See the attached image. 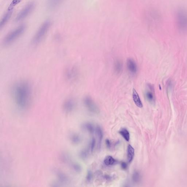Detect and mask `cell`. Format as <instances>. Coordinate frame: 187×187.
Masks as SVG:
<instances>
[{"label": "cell", "mask_w": 187, "mask_h": 187, "mask_svg": "<svg viewBox=\"0 0 187 187\" xmlns=\"http://www.w3.org/2000/svg\"><path fill=\"white\" fill-rule=\"evenodd\" d=\"M95 139L94 138H93L91 140L90 144V149L91 152H93L94 149L95 144Z\"/></svg>", "instance_id": "obj_23"}, {"label": "cell", "mask_w": 187, "mask_h": 187, "mask_svg": "<svg viewBox=\"0 0 187 187\" xmlns=\"http://www.w3.org/2000/svg\"><path fill=\"white\" fill-rule=\"evenodd\" d=\"M96 134L98 138L99 139L98 144V147L99 149H100L102 140H103V130H102L101 128L98 126L96 129Z\"/></svg>", "instance_id": "obj_15"}, {"label": "cell", "mask_w": 187, "mask_h": 187, "mask_svg": "<svg viewBox=\"0 0 187 187\" xmlns=\"http://www.w3.org/2000/svg\"><path fill=\"white\" fill-rule=\"evenodd\" d=\"M143 18L145 25L151 28H155L160 25L162 21V17L160 12L153 8H149L145 10Z\"/></svg>", "instance_id": "obj_2"}, {"label": "cell", "mask_w": 187, "mask_h": 187, "mask_svg": "<svg viewBox=\"0 0 187 187\" xmlns=\"http://www.w3.org/2000/svg\"><path fill=\"white\" fill-rule=\"evenodd\" d=\"M92 174L90 171H89L87 176V180L88 181H90L91 179H92Z\"/></svg>", "instance_id": "obj_24"}, {"label": "cell", "mask_w": 187, "mask_h": 187, "mask_svg": "<svg viewBox=\"0 0 187 187\" xmlns=\"http://www.w3.org/2000/svg\"><path fill=\"white\" fill-rule=\"evenodd\" d=\"M75 106V102L73 99H68L64 102L63 108L65 111L69 112L72 111Z\"/></svg>", "instance_id": "obj_11"}, {"label": "cell", "mask_w": 187, "mask_h": 187, "mask_svg": "<svg viewBox=\"0 0 187 187\" xmlns=\"http://www.w3.org/2000/svg\"><path fill=\"white\" fill-rule=\"evenodd\" d=\"M32 92L31 84L26 81L17 82L13 88L15 102L19 107L23 109L29 106L31 101Z\"/></svg>", "instance_id": "obj_1"}, {"label": "cell", "mask_w": 187, "mask_h": 187, "mask_svg": "<svg viewBox=\"0 0 187 187\" xmlns=\"http://www.w3.org/2000/svg\"><path fill=\"white\" fill-rule=\"evenodd\" d=\"M134 150L131 145H128L127 149V155L128 162L130 163L134 159Z\"/></svg>", "instance_id": "obj_14"}, {"label": "cell", "mask_w": 187, "mask_h": 187, "mask_svg": "<svg viewBox=\"0 0 187 187\" xmlns=\"http://www.w3.org/2000/svg\"><path fill=\"white\" fill-rule=\"evenodd\" d=\"M105 143L106 146H107L108 148L110 149L111 146V144L110 141L108 139H106L105 140Z\"/></svg>", "instance_id": "obj_25"}, {"label": "cell", "mask_w": 187, "mask_h": 187, "mask_svg": "<svg viewBox=\"0 0 187 187\" xmlns=\"http://www.w3.org/2000/svg\"><path fill=\"white\" fill-rule=\"evenodd\" d=\"M121 166L122 168L123 169H126L127 168V164L124 162H123L121 163Z\"/></svg>", "instance_id": "obj_27"}, {"label": "cell", "mask_w": 187, "mask_h": 187, "mask_svg": "<svg viewBox=\"0 0 187 187\" xmlns=\"http://www.w3.org/2000/svg\"><path fill=\"white\" fill-rule=\"evenodd\" d=\"M147 87L149 89V90H147L145 92V97L148 101L151 103H153L155 101V96L154 94V87L150 84H147Z\"/></svg>", "instance_id": "obj_8"}, {"label": "cell", "mask_w": 187, "mask_h": 187, "mask_svg": "<svg viewBox=\"0 0 187 187\" xmlns=\"http://www.w3.org/2000/svg\"><path fill=\"white\" fill-rule=\"evenodd\" d=\"M132 179L133 181L136 183L138 182L140 180V175L138 171H135L132 176Z\"/></svg>", "instance_id": "obj_21"}, {"label": "cell", "mask_w": 187, "mask_h": 187, "mask_svg": "<svg viewBox=\"0 0 187 187\" xmlns=\"http://www.w3.org/2000/svg\"><path fill=\"white\" fill-rule=\"evenodd\" d=\"M83 127L87 131L90 133V134H93L94 131V128L93 125L90 123H87L84 125Z\"/></svg>", "instance_id": "obj_20"}, {"label": "cell", "mask_w": 187, "mask_h": 187, "mask_svg": "<svg viewBox=\"0 0 187 187\" xmlns=\"http://www.w3.org/2000/svg\"><path fill=\"white\" fill-rule=\"evenodd\" d=\"M34 7V4L33 3H31L28 4L17 15L16 21H19L24 19L32 12L33 10Z\"/></svg>", "instance_id": "obj_7"}, {"label": "cell", "mask_w": 187, "mask_h": 187, "mask_svg": "<svg viewBox=\"0 0 187 187\" xmlns=\"http://www.w3.org/2000/svg\"><path fill=\"white\" fill-rule=\"evenodd\" d=\"M84 103L89 112L93 114H98L99 112V108L92 99L86 97L84 99Z\"/></svg>", "instance_id": "obj_6"}, {"label": "cell", "mask_w": 187, "mask_h": 187, "mask_svg": "<svg viewBox=\"0 0 187 187\" xmlns=\"http://www.w3.org/2000/svg\"><path fill=\"white\" fill-rule=\"evenodd\" d=\"M77 75V71L73 67H69L65 72V77L68 81H72L75 79Z\"/></svg>", "instance_id": "obj_10"}, {"label": "cell", "mask_w": 187, "mask_h": 187, "mask_svg": "<svg viewBox=\"0 0 187 187\" xmlns=\"http://www.w3.org/2000/svg\"><path fill=\"white\" fill-rule=\"evenodd\" d=\"M25 29L26 25L25 24L22 25L17 28L16 29L10 32L4 39L3 45L5 46H8L11 44L23 34Z\"/></svg>", "instance_id": "obj_4"}, {"label": "cell", "mask_w": 187, "mask_h": 187, "mask_svg": "<svg viewBox=\"0 0 187 187\" xmlns=\"http://www.w3.org/2000/svg\"><path fill=\"white\" fill-rule=\"evenodd\" d=\"M87 155H88V153L86 151H83L82 152L81 156L82 158H85L87 157Z\"/></svg>", "instance_id": "obj_26"}, {"label": "cell", "mask_w": 187, "mask_h": 187, "mask_svg": "<svg viewBox=\"0 0 187 187\" xmlns=\"http://www.w3.org/2000/svg\"><path fill=\"white\" fill-rule=\"evenodd\" d=\"M119 133L125 139V140L129 142L130 138V134L127 129H126V128H122Z\"/></svg>", "instance_id": "obj_18"}, {"label": "cell", "mask_w": 187, "mask_h": 187, "mask_svg": "<svg viewBox=\"0 0 187 187\" xmlns=\"http://www.w3.org/2000/svg\"><path fill=\"white\" fill-rule=\"evenodd\" d=\"M63 0H48V6L50 9L53 10L58 7Z\"/></svg>", "instance_id": "obj_13"}, {"label": "cell", "mask_w": 187, "mask_h": 187, "mask_svg": "<svg viewBox=\"0 0 187 187\" xmlns=\"http://www.w3.org/2000/svg\"><path fill=\"white\" fill-rule=\"evenodd\" d=\"M12 13L13 12L11 11H8L7 13L4 16L3 18L1 20V24H0L1 29H2L4 27V25L6 24V23L9 20L10 17L12 16Z\"/></svg>", "instance_id": "obj_16"}, {"label": "cell", "mask_w": 187, "mask_h": 187, "mask_svg": "<svg viewBox=\"0 0 187 187\" xmlns=\"http://www.w3.org/2000/svg\"><path fill=\"white\" fill-rule=\"evenodd\" d=\"M117 161L112 156H106L104 160V164L107 166H110L116 164Z\"/></svg>", "instance_id": "obj_19"}, {"label": "cell", "mask_w": 187, "mask_h": 187, "mask_svg": "<svg viewBox=\"0 0 187 187\" xmlns=\"http://www.w3.org/2000/svg\"><path fill=\"white\" fill-rule=\"evenodd\" d=\"M114 69L117 74L120 73L123 71V64L121 61L117 60L114 63Z\"/></svg>", "instance_id": "obj_17"}, {"label": "cell", "mask_w": 187, "mask_h": 187, "mask_svg": "<svg viewBox=\"0 0 187 187\" xmlns=\"http://www.w3.org/2000/svg\"><path fill=\"white\" fill-rule=\"evenodd\" d=\"M176 23L179 31L184 32L187 30V13L184 9L180 8L176 12Z\"/></svg>", "instance_id": "obj_3"}, {"label": "cell", "mask_w": 187, "mask_h": 187, "mask_svg": "<svg viewBox=\"0 0 187 187\" xmlns=\"http://www.w3.org/2000/svg\"><path fill=\"white\" fill-rule=\"evenodd\" d=\"M132 97L135 105L139 108H142L143 107L142 102L141 101L138 93L134 88L133 89Z\"/></svg>", "instance_id": "obj_12"}, {"label": "cell", "mask_w": 187, "mask_h": 187, "mask_svg": "<svg viewBox=\"0 0 187 187\" xmlns=\"http://www.w3.org/2000/svg\"><path fill=\"white\" fill-rule=\"evenodd\" d=\"M51 25V22L48 20L45 21L33 39L32 43L33 44H38L43 40L48 31Z\"/></svg>", "instance_id": "obj_5"}, {"label": "cell", "mask_w": 187, "mask_h": 187, "mask_svg": "<svg viewBox=\"0 0 187 187\" xmlns=\"http://www.w3.org/2000/svg\"><path fill=\"white\" fill-rule=\"evenodd\" d=\"M127 65L129 72L132 74H135L138 71V67L132 58H129L127 60Z\"/></svg>", "instance_id": "obj_9"}, {"label": "cell", "mask_w": 187, "mask_h": 187, "mask_svg": "<svg viewBox=\"0 0 187 187\" xmlns=\"http://www.w3.org/2000/svg\"><path fill=\"white\" fill-rule=\"evenodd\" d=\"M22 0H13L11 3L10 4L8 8V11H12L13 8L16 6L17 4L20 3Z\"/></svg>", "instance_id": "obj_22"}]
</instances>
